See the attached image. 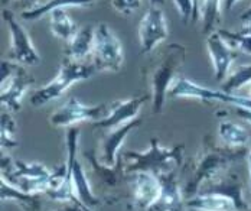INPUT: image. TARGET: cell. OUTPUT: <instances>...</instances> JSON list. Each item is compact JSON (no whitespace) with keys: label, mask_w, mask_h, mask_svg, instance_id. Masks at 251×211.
Here are the masks:
<instances>
[{"label":"cell","mask_w":251,"mask_h":211,"mask_svg":"<svg viewBox=\"0 0 251 211\" xmlns=\"http://www.w3.org/2000/svg\"><path fill=\"white\" fill-rule=\"evenodd\" d=\"M10 1H12V0H1L3 4H7V3H10Z\"/></svg>","instance_id":"cell-39"},{"label":"cell","mask_w":251,"mask_h":211,"mask_svg":"<svg viewBox=\"0 0 251 211\" xmlns=\"http://www.w3.org/2000/svg\"><path fill=\"white\" fill-rule=\"evenodd\" d=\"M1 18L9 26L10 32V55L12 59L18 64L24 65H38L41 62V56L36 53L30 36L25 27L19 24L15 13L9 9L1 10Z\"/></svg>","instance_id":"cell-11"},{"label":"cell","mask_w":251,"mask_h":211,"mask_svg":"<svg viewBox=\"0 0 251 211\" xmlns=\"http://www.w3.org/2000/svg\"><path fill=\"white\" fill-rule=\"evenodd\" d=\"M168 96L171 99H197L201 102H221L234 107L251 108V99L247 96H237V94L226 93L223 90H212L182 76H179L174 81Z\"/></svg>","instance_id":"cell-7"},{"label":"cell","mask_w":251,"mask_h":211,"mask_svg":"<svg viewBox=\"0 0 251 211\" xmlns=\"http://www.w3.org/2000/svg\"><path fill=\"white\" fill-rule=\"evenodd\" d=\"M250 211H251V210H250Z\"/></svg>","instance_id":"cell-42"},{"label":"cell","mask_w":251,"mask_h":211,"mask_svg":"<svg viewBox=\"0 0 251 211\" xmlns=\"http://www.w3.org/2000/svg\"><path fill=\"white\" fill-rule=\"evenodd\" d=\"M206 50L214 67V79L217 82H224L229 74L232 62L238 56V51L226 44L218 30L206 35Z\"/></svg>","instance_id":"cell-15"},{"label":"cell","mask_w":251,"mask_h":211,"mask_svg":"<svg viewBox=\"0 0 251 211\" xmlns=\"http://www.w3.org/2000/svg\"><path fill=\"white\" fill-rule=\"evenodd\" d=\"M160 194V181L149 172L133 175L131 181V207L136 211H149Z\"/></svg>","instance_id":"cell-16"},{"label":"cell","mask_w":251,"mask_h":211,"mask_svg":"<svg viewBox=\"0 0 251 211\" xmlns=\"http://www.w3.org/2000/svg\"><path fill=\"white\" fill-rule=\"evenodd\" d=\"M186 59V47L182 44H169L156 55L154 61L145 70L146 79L151 85V111L162 113L169 90L177 79V73Z\"/></svg>","instance_id":"cell-2"},{"label":"cell","mask_w":251,"mask_h":211,"mask_svg":"<svg viewBox=\"0 0 251 211\" xmlns=\"http://www.w3.org/2000/svg\"><path fill=\"white\" fill-rule=\"evenodd\" d=\"M125 61L123 47L116 33L105 24H100L96 27L93 64L97 71L102 73H117Z\"/></svg>","instance_id":"cell-8"},{"label":"cell","mask_w":251,"mask_h":211,"mask_svg":"<svg viewBox=\"0 0 251 211\" xmlns=\"http://www.w3.org/2000/svg\"><path fill=\"white\" fill-rule=\"evenodd\" d=\"M1 87H0V105L6 111H19L22 100L33 77L26 71L25 67L15 61H1Z\"/></svg>","instance_id":"cell-6"},{"label":"cell","mask_w":251,"mask_h":211,"mask_svg":"<svg viewBox=\"0 0 251 211\" xmlns=\"http://www.w3.org/2000/svg\"><path fill=\"white\" fill-rule=\"evenodd\" d=\"M96 73L97 68L93 62H79L64 56L56 77L33 93L30 97V105L33 107H42L53 100H58L73 84L91 79Z\"/></svg>","instance_id":"cell-5"},{"label":"cell","mask_w":251,"mask_h":211,"mask_svg":"<svg viewBox=\"0 0 251 211\" xmlns=\"http://www.w3.org/2000/svg\"><path fill=\"white\" fill-rule=\"evenodd\" d=\"M241 32H246V33H251V24L250 25H244L243 29H241Z\"/></svg>","instance_id":"cell-37"},{"label":"cell","mask_w":251,"mask_h":211,"mask_svg":"<svg viewBox=\"0 0 251 211\" xmlns=\"http://www.w3.org/2000/svg\"><path fill=\"white\" fill-rule=\"evenodd\" d=\"M94 39H96V27L93 25H85L79 27L75 36L68 42L64 56L73 61L82 62L87 56L93 55L94 51Z\"/></svg>","instance_id":"cell-19"},{"label":"cell","mask_w":251,"mask_h":211,"mask_svg":"<svg viewBox=\"0 0 251 211\" xmlns=\"http://www.w3.org/2000/svg\"><path fill=\"white\" fill-rule=\"evenodd\" d=\"M177 12L180 13V18L185 24L192 22V13H194V4L192 0H174Z\"/></svg>","instance_id":"cell-28"},{"label":"cell","mask_w":251,"mask_h":211,"mask_svg":"<svg viewBox=\"0 0 251 211\" xmlns=\"http://www.w3.org/2000/svg\"><path fill=\"white\" fill-rule=\"evenodd\" d=\"M186 207L192 211H238L232 198L206 189H201L195 197L186 200Z\"/></svg>","instance_id":"cell-18"},{"label":"cell","mask_w":251,"mask_h":211,"mask_svg":"<svg viewBox=\"0 0 251 211\" xmlns=\"http://www.w3.org/2000/svg\"><path fill=\"white\" fill-rule=\"evenodd\" d=\"M55 211H81L74 204H71V206H67V207H64V209H58V210Z\"/></svg>","instance_id":"cell-36"},{"label":"cell","mask_w":251,"mask_h":211,"mask_svg":"<svg viewBox=\"0 0 251 211\" xmlns=\"http://www.w3.org/2000/svg\"><path fill=\"white\" fill-rule=\"evenodd\" d=\"M247 162H249V174H250V191H251V143L249 146V154H247Z\"/></svg>","instance_id":"cell-35"},{"label":"cell","mask_w":251,"mask_h":211,"mask_svg":"<svg viewBox=\"0 0 251 211\" xmlns=\"http://www.w3.org/2000/svg\"><path fill=\"white\" fill-rule=\"evenodd\" d=\"M249 149H235L228 146H218L211 136H205L201 149L194 159L191 177L183 185V197L189 200L201 191L202 185L221 177L237 160L247 158Z\"/></svg>","instance_id":"cell-1"},{"label":"cell","mask_w":251,"mask_h":211,"mask_svg":"<svg viewBox=\"0 0 251 211\" xmlns=\"http://www.w3.org/2000/svg\"><path fill=\"white\" fill-rule=\"evenodd\" d=\"M151 3H162L163 0H151Z\"/></svg>","instance_id":"cell-40"},{"label":"cell","mask_w":251,"mask_h":211,"mask_svg":"<svg viewBox=\"0 0 251 211\" xmlns=\"http://www.w3.org/2000/svg\"><path fill=\"white\" fill-rule=\"evenodd\" d=\"M0 197L1 201H12L18 204L24 211H41L42 200L39 195H32L21 191L19 188L9 184L6 180L0 178Z\"/></svg>","instance_id":"cell-20"},{"label":"cell","mask_w":251,"mask_h":211,"mask_svg":"<svg viewBox=\"0 0 251 211\" xmlns=\"http://www.w3.org/2000/svg\"><path fill=\"white\" fill-rule=\"evenodd\" d=\"M235 114L238 117H241L244 122H247L249 125H251V108H247V107H235Z\"/></svg>","instance_id":"cell-31"},{"label":"cell","mask_w":251,"mask_h":211,"mask_svg":"<svg viewBox=\"0 0 251 211\" xmlns=\"http://www.w3.org/2000/svg\"><path fill=\"white\" fill-rule=\"evenodd\" d=\"M96 0H48L47 3H42L36 6L35 9L24 10L21 18L24 21H36L45 15H48L53 9H65L68 6L74 7H84V6H91Z\"/></svg>","instance_id":"cell-23"},{"label":"cell","mask_w":251,"mask_h":211,"mask_svg":"<svg viewBox=\"0 0 251 211\" xmlns=\"http://www.w3.org/2000/svg\"><path fill=\"white\" fill-rule=\"evenodd\" d=\"M142 4V0H113V7L123 15H128L137 10Z\"/></svg>","instance_id":"cell-29"},{"label":"cell","mask_w":251,"mask_h":211,"mask_svg":"<svg viewBox=\"0 0 251 211\" xmlns=\"http://www.w3.org/2000/svg\"><path fill=\"white\" fill-rule=\"evenodd\" d=\"M149 100H151V94H145V96H136L131 99L117 100V102L111 103L108 114L102 120L94 123V129L107 132V131L117 129L123 125L133 122L134 119H137L139 111Z\"/></svg>","instance_id":"cell-13"},{"label":"cell","mask_w":251,"mask_h":211,"mask_svg":"<svg viewBox=\"0 0 251 211\" xmlns=\"http://www.w3.org/2000/svg\"><path fill=\"white\" fill-rule=\"evenodd\" d=\"M246 90H247V97H250V99H251V84H250V85H247V87H246Z\"/></svg>","instance_id":"cell-38"},{"label":"cell","mask_w":251,"mask_h":211,"mask_svg":"<svg viewBox=\"0 0 251 211\" xmlns=\"http://www.w3.org/2000/svg\"><path fill=\"white\" fill-rule=\"evenodd\" d=\"M218 33L226 39L228 45H231L235 51L251 55V33L246 32H231L226 29H220Z\"/></svg>","instance_id":"cell-27"},{"label":"cell","mask_w":251,"mask_h":211,"mask_svg":"<svg viewBox=\"0 0 251 211\" xmlns=\"http://www.w3.org/2000/svg\"><path fill=\"white\" fill-rule=\"evenodd\" d=\"M16 122L12 117L10 111H1L0 116V142L1 149H13L18 146L16 140Z\"/></svg>","instance_id":"cell-25"},{"label":"cell","mask_w":251,"mask_h":211,"mask_svg":"<svg viewBox=\"0 0 251 211\" xmlns=\"http://www.w3.org/2000/svg\"><path fill=\"white\" fill-rule=\"evenodd\" d=\"M48 16H50V32L56 38L70 42L75 36L78 27H76L75 22L70 18V15L67 13L65 9H53L52 12L48 13Z\"/></svg>","instance_id":"cell-22"},{"label":"cell","mask_w":251,"mask_h":211,"mask_svg":"<svg viewBox=\"0 0 251 211\" xmlns=\"http://www.w3.org/2000/svg\"><path fill=\"white\" fill-rule=\"evenodd\" d=\"M110 106H87L76 97H70L58 110L50 116V123L55 128H73L81 122L97 123L108 114Z\"/></svg>","instance_id":"cell-9"},{"label":"cell","mask_w":251,"mask_h":211,"mask_svg":"<svg viewBox=\"0 0 251 211\" xmlns=\"http://www.w3.org/2000/svg\"><path fill=\"white\" fill-rule=\"evenodd\" d=\"M188 211H192V210H188Z\"/></svg>","instance_id":"cell-41"},{"label":"cell","mask_w":251,"mask_h":211,"mask_svg":"<svg viewBox=\"0 0 251 211\" xmlns=\"http://www.w3.org/2000/svg\"><path fill=\"white\" fill-rule=\"evenodd\" d=\"M240 19H241V22H243V25H250L251 24V4L249 9H246L243 13H241V16H240Z\"/></svg>","instance_id":"cell-33"},{"label":"cell","mask_w":251,"mask_h":211,"mask_svg":"<svg viewBox=\"0 0 251 211\" xmlns=\"http://www.w3.org/2000/svg\"><path fill=\"white\" fill-rule=\"evenodd\" d=\"M203 1L205 0H192V4H194V13H192V22H197L200 21L202 16V6H203Z\"/></svg>","instance_id":"cell-30"},{"label":"cell","mask_w":251,"mask_h":211,"mask_svg":"<svg viewBox=\"0 0 251 211\" xmlns=\"http://www.w3.org/2000/svg\"><path fill=\"white\" fill-rule=\"evenodd\" d=\"M157 178L160 181V194L149 211H182L185 197L177 180L176 169L160 174Z\"/></svg>","instance_id":"cell-17"},{"label":"cell","mask_w":251,"mask_h":211,"mask_svg":"<svg viewBox=\"0 0 251 211\" xmlns=\"http://www.w3.org/2000/svg\"><path fill=\"white\" fill-rule=\"evenodd\" d=\"M238 0H224V10H231Z\"/></svg>","instance_id":"cell-34"},{"label":"cell","mask_w":251,"mask_h":211,"mask_svg":"<svg viewBox=\"0 0 251 211\" xmlns=\"http://www.w3.org/2000/svg\"><path fill=\"white\" fill-rule=\"evenodd\" d=\"M185 157V146L177 145L174 148H163L159 139H151L146 151H127L122 157L123 175H134L139 172H149L156 177L160 174L175 171L182 166Z\"/></svg>","instance_id":"cell-3"},{"label":"cell","mask_w":251,"mask_h":211,"mask_svg":"<svg viewBox=\"0 0 251 211\" xmlns=\"http://www.w3.org/2000/svg\"><path fill=\"white\" fill-rule=\"evenodd\" d=\"M21 6L25 7V10H30V9H35L36 6H39V0H19Z\"/></svg>","instance_id":"cell-32"},{"label":"cell","mask_w":251,"mask_h":211,"mask_svg":"<svg viewBox=\"0 0 251 211\" xmlns=\"http://www.w3.org/2000/svg\"><path fill=\"white\" fill-rule=\"evenodd\" d=\"M0 172L9 184L32 195L45 194L53 180V169L50 171L44 163L13 159L4 154L0 159Z\"/></svg>","instance_id":"cell-4"},{"label":"cell","mask_w":251,"mask_h":211,"mask_svg":"<svg viewBox=\"0 0 251 211\" xmlns=\"http://www.w3.org/2000/svg\"><path fill=\"white\" fill-rule=\"evenodd\" d=\"M218 134L228 148L243 149L247 148V145H250L249 132L232 120H221L218 125Z\"/></svg>","instance_id":"cell-21"},{"label":"cell","mask_w":251,"mask_h":211,"mask_svg":"<svg viewBox=\"0 0 251 211\" xmlns=\"http://www.w3.org/2000/svg\"><path fill=\"white\" fill-rule=\"evenodd\" d=\"M168 22L163 10L151 4L139 25V41L142 48L140 53L143 55L153 53V50L168 38Z\"/></svg>","instance_id":"cell-12"},{"label":"cell","mask_w":251,"mask_h":211,"mask_svg":"<svg viewBox=\"0 0 251 211\" xmlns=\"http://www.w3.org/2000/svg\"><path fill=\"white\" fill-rule=\"evenodd\" d=\"M142 119H134L133 122L123 125L117 129L113 131H107L104 132L101 137L100 145V155L97 157L99 162L105 168H116L119 165V151L123 145L127 136L131 132H134L136 129H139L142 126Z\"/></svg>","instance_id":"cell-14"},{"label":"cell","mask_w":251,"mask_h":211,"mask_svg":"<svg viewBox=\"0 0 251 211\" xmlns=\"http://www.w3.org/2000/svg\"><path fill=\"white\" fill-rule=\"evenodd\" d=\"M223 7V0H205L202 6V32L205 35H209L214 32V27L220 21Z\"/></svg>","instance_id":"cell-26"},{"label":"cell","mask_w":251,"mask_h":211,"mask_svg":"<svg viewBox=\"0 0 251 211\" xmlns=\"http://www.w3.org/2000/svg\"><path fill=\"white\" fill-rule=\"evenodd\" d=\"M78 140H79V129L73 126L67 132V160L71 163L73 168V186L76 198L85 204L87 207H99L101 206V198L97 197L91 188V184L87 178V174L76 157L78 154Z\"/></svg>","instance_id":"cell-10"},{"label":"cell","mask_w":251,"mask_h":211,"mask_svg":"<svg viewBox=\"0 0 251 211\" xmlns=\"http://www.w3.org/2000/svg\"><path fill=\"white\" fill-rule=\"evenodd\" d=\"M251 84V64H244L238 65L235 70L229 71L228 77L223 84V91L235 94V91L246 88Z\"/></svg>","instance_id":"cell-24"}]
</instances>
